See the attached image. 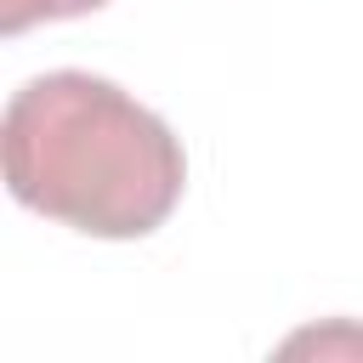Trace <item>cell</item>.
<instances>
[{"mask_svg": "<svg viewBox=\"0 0 363 363\" xmlns=\"http://www.w3.org/2000/svg\"><path fill=\"white\" fill-rule=\"evenodd\" d=\"M0 153L17 204L91 238H147L187 187L176 130L85 68H51L11 91Z\"/></svg>", "mask_w": 363, "mask_h": 363, "instance_id": "1", "label": "cell"}, {"mask_svg": "<svg viewBox=\"0 0 363 363\" xmlns=\"http://www.w3.org/2000/svg\"><path fill=\"white\" fill-rule=\"evenodd\" d=\"M108 0H0V34H23L34 23H62V17H85Z\"/></svg>", "mask_w": 363, "mask_h": 363, "instance_id": "2", "label": "cell"}]
</instances>
